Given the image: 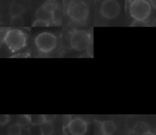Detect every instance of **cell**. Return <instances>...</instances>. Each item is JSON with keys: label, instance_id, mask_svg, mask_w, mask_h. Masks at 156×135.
<instances>
[{"label": "cell", "instance_id": "6da1fadb", "mask_svg": "<svg viewBox=\"0 0 156 135\" xmlns=\"http://www.w3.org/2000/svg\"><path fill=\"white\" fill-rule=\"evenodd\" d=\"M65 13L74 23H83L89 15V6L84 0H66L65 5Z\"/></svg>", "mask_w": 156, "mask_h": 135}, {"label": "cell", "instance_id": "7a4b0ae2", "mask_svg": "<svg viewBox=\"0 0 156 135\" xmlns=\"http://www.w3.org/2000/svg\"><path fill=\"white\" fill-rule=\"evenodd\" d=\"M130 15L136 21L143 22L150 16L152 3L149 0H129Z\"/></svg>", "mask_w": 156, "mask_h": 135}, {"label": "cell", "instance_id": "3957f363", "mask_svg": "<svg viewBox=\"0 0 156 135\" xmlns=\"http://www.w3.org/2000/svg\"><path fill=\"white\" fill-rule=\"evenodd\" d=\"M27 40V35L26 33L20 29H13L7 30L3 41L12 52H15L26 45Z\"/></svg>", "mask_w": 156, "mask_h": 135}, {"label": "cell", "instance_id": "277c9868", "mask_svg": "<svg viewBox=\"0 0 156 135\" xmlns=\"http://www.w3.org/2000/svg\"><path fill=\"white\" fill-rule=\"evenodd\" d=\"M69 42L73 49L82 51L87 49L92 43L91 35L85 30L74 29L70 32Z\"/></svg>", "mask_w": 156, "mask_h": 135}, {"label": "cell", "instance_id": "5b68a950", "mask_svg": "<svg viewBox=\"0 0 156 135\" xmlns=\"http://www.w3.org/2000/svg\"><path fill=\"white\" fill-rule=\"evenodd\" d=\"M35 44L40 52L48 53L56 48L57 38L51 32H43L38 34L35 37Z\"/></svg>", "mask_w": 156, "mask_h": 135}, {"label": "cell", "instance_id": "8992f818", "mask_svg": "<svg viewBox=\"0 0 156 135\" xmlns=\"http://www.w3.org/2000/svg\"><path fill=\"white\" fill-rule=\"evenodd\" d=\"M121 7L117 0H103L100 5L99 13L107 20L116 18L120 13Z\"/></svg>", "mask_w": 156, "mask_h": 135}, {"label": "cell", "instance_id": "52a82bcc", "mask_svg": "<svg viewBox=\"0 0 156 135\" xmlns=\"http://www.w3.org/2000/svg\"><path fill=\"white\" fill-rule=\"evenodd\" d=\"M58 5L56 0H47L37 10V19L44 20L51 23L52 14Z\"/></svg>", "mask_w": 156, "mask_h": 135}, {"label": "cell", "instance_id": "ba28073f", "mask_svg": "<svg viewBox=\"0 0 156 135\" xmlns=\"http://www.w3.org/2000/svg\"><path fill=\"white\" fill-rule=\"evenodd\" d=\"M68 130L71 135H84L87 131V123L82 118L72 119L68 126Z\"/></svg>", "mask_w": 156, "mask_h": 135}, {"label": "cell", "instance_id": "9c48e42d", "mask_svg": "<svg viewBox=\"0 0 156 135\" xmlns=\"http://www.w3.org/2000/svg\"><path fill=\"white\" fill-rule=\"evenodd\" d=\"M133 131L136 135H143L144 133L150 131V128L147 123L143 121H140L134 125Z\"/></svg>", "mask_w": 156, "mask_h": 135}, {"label": "cell", "instance_id": "30bf717a", "mask_svg": "<svg viewBox=\"0 0 156 135\" xmlns=\"http://www.w3.org/2000/svg\"><path fill=\"white\" fill-rule=\"evenodd\" d=\"M24 12V7L18 2L13 3L10 7L9 13L12 17L21 16Z\"/></svg>", "mask_w": 156, "mask_h": 135}, {"label": "cell", "instance_id": "8fae6325", "mask_svg": "<svg viewBox=\"0 0 156 135\" xmlns=\"http://www.w3.org/2000/svg\"><path fill=\"white\" fill-rule=\"evenodd\" d=\"M102 125L104 134L112 135L115 131L116 125L112 120H107L102 122Z\"/></svg>", "mask_w": 156, "mask_h": 135}, {"label": "cell", "instance_id": "7c38bea8", "mask_svg": "<svg viewBox=\"0 0 156 135\" xmlns=\"http://www.w3.org/2000/svg\"><path fill=\"white\" fill-rule=\"evenodd\" d=\"M63 12L62 9L60 8V5H58L55 10L53 12L51 17V21L53 23L55 24H62V16Z\"/></svg>", "mask_w": 156, "mask_h": 135}, {"label": "cell", "instance_id": "4fadbf2b", "mask_svg": "<svg viewBox=\"0 0 156 135\" xmlns=\"http://www.w3.org/2000/svg\"><path fill=\"white\" fill-rule=\"evenodd\" d=\"M41 135H52L54 132V126L51 122H44L40 125Z\"/></svg>", "mask_w": 156, "mask_h": 135}, {"label": "cell", "instance_id": "5bb4252c", "mask_svg": "<svg viewBox=\"0 0 156 135\" xmlns=\"http://www.w3.org/2000/svg\"><path fill=\"white\" fill-rule=\"evenodd\" d=\"M21 126L18 123H13L10 125L7 129L8 135H21Z\"/></svg>", "mask_w": 156, "mask_h": 135}, {"label": "cell", "instance_id": "9a60e30c", "mask_svg": "<svg viewBox=\"0 0 156 135\" xmlns=\"http://www.w3.org/2000/svg\"><path fill=\"white\" fill-rule=\"evenodd\" d=\"M102 122L97 120H94V135H103Z\"/></svg>", "mask_w": 156, "mask_h": 135}, {"label": "cell", "instance_id": "2e32d148", "mask_svg": "<svg viewBox=\"0 0 156 135\" xmlns=\"http://www.w3.org/2000/svg\"><path fill=\"white\" fill-rule=\"evenodd\" d=\"M18 123L23 126H27L30 123V115H23L18 117Z\"/></svg>", "mask_w": 156, "mask_h": 135}, {"label": "cell", "instance_id": "e0dca14e", "mask_svg": "<svg viewBox=\"0 0 156 135\" xmlns=\"http://www.w3.org/2000/svg\"><path fill=\"white\" fill-rule=\"evenodd\" d=\"M43 122V115H30V123L33 125H40Z\"/></svg>", "mask_w": 156, "mask_h": 135}, {"label": "cell", "instance_id": "ac0fdd59", "mask_svg": "<svg viewBox=\"0 0 156 135\" xmlns=\"http://www.w3.org/2000/svg\"><path fill=\"white\" fill-rule=\"evenodd\" d=\"M10 24L13 26L15 27L22 26L24 24V20L23 18H21L20 16L12 17V19L10 20Z\"/></svg>", "mask_w": 156, "mask_h": 135}, {"label": "cell", "instance_id": "d6986e66", "mask_svg": "<svg viewBox=\"0 0 156 135\" xmlns=\"http://www.w3.org/2000/svg\"><path fill=\"white\" fill-rule=\"evenodd\" d=\"M72 117L69 114H65L62 115V127L63 129H65L68 127L69 123L72 120Z\"/></svg>", "mask_w": 156, "mask_h": 135}, {"label": "cell", "instance_id": "ffe728a7", "mask_svg": "<svg viewBox=\"0 0 156 135\" xmlns=\"http://www.w3.org/2000/svg\"><path fill=\"white\" fill-rule=\"evenodd\" d=\"M51 23L44 20H40L37 19L35 21L33 24V26L34 27H48L50 25Z\"/></svg>", "mask_w": 156, "mask_h": 135}, {"label": "cell", "instance_id": "44dd1931", "mask_svg": "<svg viewBox=\"0 0 156 135\" xmlns=\"http://www.w3.org/2000/svg\"><path fill=\"white\" fill-rule=\"evenodd\" d=\"M44 122L52 123L56 118L57 115L55 114H44L43 115Z\"/></svg>", "mask_w": 156, "mask_h": 135}, {"label": "cell", "instance_id": "7402d4cb", "mask_svg": "<svg viewBox=\"0 0 156 135\" xmlns=\"http://www.w3.org/2000/svg\"><path fill=\"white\" fill-rule=\"evenodd\" d=\"M10 120V117L9 115H0V124L1 125H5Z\"/></svg>", "mask_w": 156, "mask_h": 135}, {"label": "cell", "instance_id": "603a6c76", "mask_svg": "<svg viewBox=\"0 0 156 135\" xmlns=\"http://www.w3.org/2000/svg\"><path fill=\"white\" fill-rule=\"evenodd\" d=\"M27 57V54L23 53V54H21L13 56L12 57Z\"/></svg>", "mask_w": 156, "mask_h": 135}, {"label": "cell", "instance_id": "cb8c5ba5", "mask_svg": "<svg viewBox=\"0 0 156 135\" xmlns=\"http://www.w3.org/2000/svg\"><path fill=\"white\" fill-rule=\"evenodd\" d=\"M143 135H155V134H154L153 133H151V132L149 131V132H147V133H144V134H143Z\"/></svg>", "mask_w": 156, "mask_h": 135}, {"label": "cell", "instance_id": "d4e9b609", "mask_svg": "<svg viewBox=\"0 0 156 135\" xmlns=\"http://www.w3.org/2000/svg\"><path fill=\"white\" fill-rule=\"evenodd\" d=\"M62 135H68L67 133L65 131V129H63V133H62Z\"/></svg>", "mask_w": 156, "mask_h": 135}, {"label": "cell", "instance_id": "484cf974", "mask_svg": "<svg viewBox=\"0 0 156 135\" xmlns=\"http://www.w3.org/2000/svg\"><path fill=\"white\" fill-rule=\"evenodd\" d=\"M103 135H106V134H103Z\"/></svg>", "mask_w": 156, "mask_h": 135}]
</instances>
